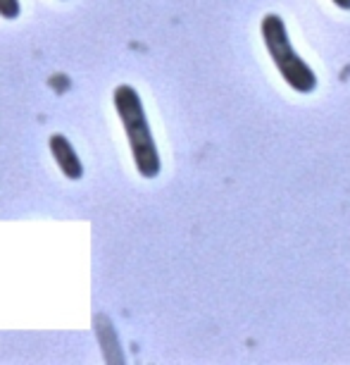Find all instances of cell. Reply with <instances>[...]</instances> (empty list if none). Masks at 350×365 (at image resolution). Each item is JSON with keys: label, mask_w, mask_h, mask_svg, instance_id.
<instances>
[{"label": "cell", "mask_w": 350, "mask_h": 365, "mask_svg": "<svg viewBox=\"0 0 350 365\" xmlns=\"http://www.w3.org/2000/svg\"><path fill=\"white\" fill-rule=\"evenodd\" d=\"M336 5H339L341 10H350V0H334Z\"/></svg>", "instance_id": "5b68a950"}, {"label": "cell", "mask_w": 350, "mask_h": 365, "mask_svg": "<svg viewBox=\"0 0 350 365\" xmlns=\"http://www.w3.org/2000/svg\"><path fill=\"white\" fill-rule=\"evenodd\" d=\"M19 15V0H0V17L15 19Z\"/></svg>", "instance_id": "277c9868"}, {"label": "cell", "mask_w": 350, "mask_h": 365, "mask_svg": "<svg viewBox=\"0 0 350 365\" xmlns=\"http://www.w3.org/2000/svg\"><path fill=\"white\" fill-rule=\"evenodd\" d=\"M48 146H51V153L55 158V163H58V168L63 170V175L67 179H81L84 177V165H81L77 150L70 143V139L63 134H53L51 141H48Z\"/></svg>", "instance_id": "3957f363"}, {"label": "cell", "mask_w": 350, "mask_h": 365, "mask_svg": "<svg viewBox=\"0 0 350 365\" xmlns=\"http://www.w3.org/2000/svg\"><path fill=\"white\" fill-rule=\"evenodd\" d=\"M115 108L120 115L124 132L129 136V146H132L136 170L141 172V177L153 179L160 175V155H157V146L150 134L146 110H143L141 96L136 93L134 86H117L115 88Z\"/></svg>", "instance_id": "6da1fadb"}, {"label": "cell", "mask_w": 350, "mask_h": 365, "mask_svg": "<svg viewBox=\"0 0 350 365\" xmlns=\"http://www.w3.org/2000/svg\"><path fill=\"white\" fill-rule=\"evenodd\" d=\"M262 38L267 46V53L277 65L279 74L291 88L298 93H310L317 86V77L310 70V65L303 63V58L293 51L291 41H288L286 24L279 15H265L262 19Z\"/></svg>", "instance_id": "7a4b0ae2"}]
</instances>
